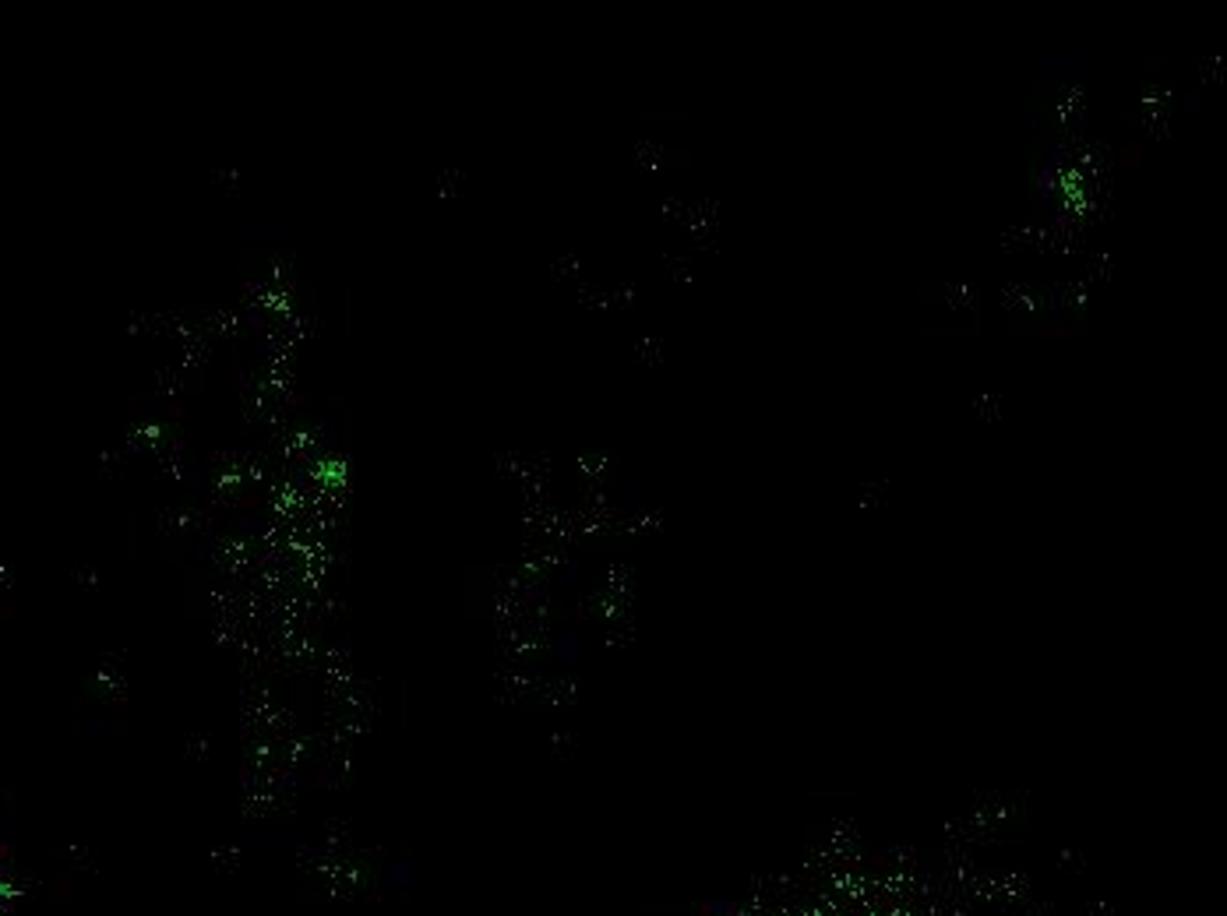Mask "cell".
I'll return each mask as SVG.
<instances>
[{"mask_svg":"<svg viewBox=\"0 0 1227 916\" xmlns=\"http://www.w3.org/2000/svg\"><path fill=\"white\" fill-rule=\"evenodd\" d=\"M917 335L928 342H977L988 335V311L984 303H974L963 314H945V318H931L917 325Z\"/></svg>","mask_w":1227,"mask_h":916,"instance_id":"6da1fadb","label":"cell"},{"mask_svg":"<svg viewBox=\"0 0 1227 916\" xmlns=\"http://www.w3.org/2000/svg\"><path fill=\"white\" fill-rule=\"evenodd\" d=\"M1122 166L1129 173H1139L1146 166V141L1143 138H1129L1122 145Z\"/></svg>","mask_w":1227,"mask_h":916,"instance_id":"7a4b0ae2","label":"cell"},{"mask_svg":"<svg viewBox=\"0 0 1227 916\" xmlns=\"http://www.w3.org/2000/svg\"><path fill=\"white\" fill-rule=\"evenodd\" d=\"M1041 339L1058 342V339H1076V325L1069 318H1051L1041 325Z\"/></svg>","mask_w":1227,"mask_h":916,"instance_id":"3957f363","label":"cell"}]
</instances>
